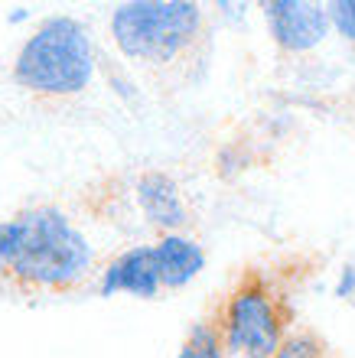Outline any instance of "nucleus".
I'll return each mask as SVG.
<instances>
[{
    "instance_id": "obj_1",
    "label": "nucleus",
    "mask_w": 355,
    "mask_h": 358,
    "mask_svg": "<svg viewBox=\"0 0 355 358\" xmlns=\"http://www.w3.org/2000/svg\"><path fill=\"white\" fill-rule=\"evenodd\" d=\"M95 271V251L62 208L39 202L0 222V280L20 293H72Z\"/></svg>"
},
{
    "instance_id": "obj_2",
    "label": "nucleus",
    "mask_w": 355,
    "mask_h": 358,
    "mask_svg": "<svg viewBox=\"0 0 355 358\" xmlns=\"http://www.w3.org/2000/svg\"><path fill=\"white\" fill-rule=\"evenodd\" d=\"M111 39L124 59L167 72L196 56L206 39V7L193 0H131L114 7Z\"/></svg>"
},
{
    "instance_id": "obj_3",
    "label": "nucleus",
    "mask_w": 355,
    "mask_h": 358,
    "mask_svg": "<svg viewBox=\"0 0 355 358\" xmlns=\"http://www.w3.org/2000/svg\"><path fill=\"white\" fill-rule=\"evenodd\" d=\"M95 43L75 17L43 20L13 59V82L36 98H75L95 82Z\"/></svg>"
},
{
    "instance_id": "obj_4",
    "label": "nucleus",
    "mask_w": 355,
    "mask_h": 358,
    "mask_svg": "<svg viewBox=\"0 0 355 358\" xmlns=\"http://www.w3.org/2000/svg\"><path fill=\"white\" fill-rule=\"evenodd\" d=\"M228 358H271L290 332L293 310L261 271H244L215 313Z\"/></svg>"
},
{
    "instance_id": "obj_5",
    "label": "nucleus",
    "mask_w": 355,
    "mask_h": 358,
    "mask_svg": "<svg viewBox=\"0 0 355 358\" xmlns=\"http://www.w3.org/2000/svg\"><path fill=\"white\" fill-rule=\"evenodd\" d=\"M267 33L284 52H309L329 33V13L309 0H267L261 3Z\"/></svg>"
},
{
    "instance_id": "obj_6",
    "label": "nucleus",
    "mask_w": 355,
    "mask_h": 358,
    "mask_svg": "<svg viewBox=\"0 0 355 358\" xmlns=\"http://www.w3.org/2000/svg\"><path fill=\"white\" fill-rule=\"evenodd\" d=\"M134 196L144 218L157 228L160 235H176L189 225V206L179 182L163 170H147L134 182Z\"/></svg>"
},
{
    "instance_id": "obj_7",
    "label": "nucleus",
    "mask_w": 355,
    "mask_h": 358,
    "mask_svg": "<svg viewBox=\"0 0 355 358\" xmlns=\"http://www.w3.org/2000/svg\"><path fill=\"white\" fill-rule=\"evenodd\" d=\"M102 296H114V293H131L137 300H153L163 287H160L157 261H153V248L150 245H134L127 251L108 261L102 271V283H98Z\"/></svg>"
},
{
    "instance_id": "obj_8",
    "label": "nucleus",
    "mask_w": 355,
    "mask_h": 358,
    "mask_svg": "<svg viewBox=\"0 0 355 358\" xmlns=\"http://www.w3.org/2000/svg\"><path fill=\"white\" fill-rule=\"evenodd\" d=\"M153 261H157L160 287L163 290H183L186 283H193L206 267V251L196 238L183 235H160L153 241Z\"/></svg>"
},
{
    "instance_id": "obj_9",
    "label": "nucleus",
    "mask_w": 355,
    "mask_h": 358,
    "mask_svg": "<svg viewBox=\"0 0 355 358\" xmlns=\"http://www.w3.org/2000/svg\"><path fill=\"white\" fill-rule=\"evenodd\" d=\"M176 358H228L215 316L193 322V329L186 332V339H183V345H179Z\"/></svg>"
},
{
    "instance_id": "obj_10",
    "label": "nucleus",
    "mask_w": 355,
    "mask_h": 358,
    "mask_svg": "<svg viewBox=\"0 0 355 358\" xmlns=\"http://www.w3.org/2000/svg\"><path fill=\"white\" fill-rule=\"evenodd\" d=\"M326 352H329V345L316 329L297 326V329H290L287 336H284L271 358H323Z\"/></svg>"
},
{
    "instance_id": "obj_11",
    "label": "nucleus",
    "mask_w": 355,
    "mask_h": 358,
    "mask_svg": "<svg viewBox=\"0 0 355 358\" xmlns=\"http://www.w3.org/2000/svg\"><path fill=\"white\" fill-rule=\"evenodd\" d=\"M329 27L339 29V36L346 39L349 46H355V0H336L326 7Z\"/></svg>"
},
{
    "instance_id": "obj_12",
    "label": "nucleus",
    "mask_w": 355,
    "mask_h": 358,
    "mask_svg": "<svg viewBox=\"0 0 355 358\" xmlns=\"http://www.w3.org/2000/svg\"><path fill=\"white\" fill-rule=\"evenodd\" d=\"M323 358H342V355H336V352H326V355H323Z\"/></svg>"
}]
</instances>
